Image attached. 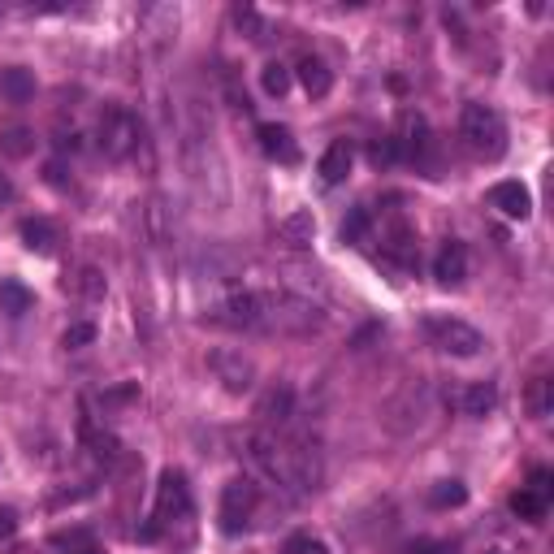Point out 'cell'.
<instances>
[{
	"mask_svg": "<svg viewBox=\"0 0 554 554\" xmlns=\"http://www.w3.org/2000/svg\"><path fill=\"white\" fill-rule=\"evenodd\" d=\"M208 321L239 334H312L325 325V308L286 286H234L208 308Z\"/></svg>",
	"mask_w": 554,
	"mask_h": 554,
	"instance_id": "6da1fadb",
	"label": "cell"
},
{
	"mask_svg": "<svg viewBox=\"0 0 554 554\" xmlns=\"http://www.w3.org/2000/svg\"><path fill=\"white\" fill-rule=\"evenodd\" d=\"M243 459L256 481L273 485L286 498H303L321 481V459L308 442H290L277 429H252L243 433Z\"/></svg>",
	"mask_w": 554,
	"mask_h": 554,
	"instance_id": "7a4b0ae2",
	"label": "cell"
},
{
	"mask_svg": "<svg viewBox=\"0 0 554 554\" xmlns=\"http://www.w3.org/2000/svg\"><path fill=\"white\" fill-rule=\"evenodd\" d=\"M96 148L109 156V161H130L143 148V122L126 104H104L100 122H96Z\"/></svg>",
	"mask_w": 554,
	"mask_h": 554,
	"instance_id": "3957f363",
	"label": "cell"
},
{
	"mask_svg": "<svg viewBox=\"0 0 554 554\" xmlns=\"http://www.w3.org/2000/svg\"><path fill=\"white\" fill-rule=\"evenodd\" d=\"M459 139L468 143L477 156L485 161H498V156L507 152V122L503 113L490 109V104H464V113H459Z\"/></svg>",
	"mask_w": 554,
	"mask_h": 554,
	"instance_id": "277c9868",
	"label": "cell"
},
{
	"mask_svg": "<svg viewBox=\"0 0 554 554\" xmlns=\"http://www.w3.org/2000/svg\"><path fill=\"white\" fill-rule=\"evenodd\" d=\"M256 503H260L256 477H234V481H226V490H221V507H217L221 533H230V537L247 533V524H252V516H256Z\"/></svg>",
	"mask_w": 554,
	"mask_h": 554,
	"instance_id": "5b68a950",
	"label": "cell"
},
{
	"mask_svg": "<svg viewBox=\"0 0 554 554\" xmlns=\"http://www.w3.org/2000/svg\"><path fill=\"white\" fill-rule=\"evenodd\" d=\"M182 516H191V490H187V477L169 468V472H161V481H156V511H152V524L143 529V542L161 537L165 524H174Z\"/></svg>",
	"mask_w": 554,
	"mask_h": 554,
	"instance_id": "8992f818",
	"label": "cell"
},
{
	"mask_svg": "<svg viewBox=\"0 0 554 554\" xmlns=\"http://www.w3.org/2000/svg\"><path fill=\"white\" fill-rule=\"evenodd\" d=\"M425 334H429L433 347L446 351V355H455V360H472V355H481V347H485L481 329L468 325V321H459V316H429Z\"/></svg>",
	"mask_w": 554,
	"mask_h": 554,
	"instance_id": "52a82bcc",
	"label": "cell"
},
{
	"mask_svg": "<svg viewBox=\"0 0 554 554\" xmlns=\"http://www.w3.org/2000/svg\"><path fill=\"white\" fill-rule=\"evenodd\" d=\"M550 498H554L550 468H533L529 472V485H520V490L511 494V511H516L520 520H529V524H542L546 511H550Z\"/></svg>",
	"mask_w": 554,
	"mask_h": 554,
	"instance_id": "ba28073f",
	"label": "cell"
},
{
	"mask_svg": "<svg viewBox=\"0 0 554 554\" xmlns=\"http://www.w3.org/2000/svg\"><path fill=\"white\" fill-rule=\"evenodd\" d=\"M208 368H213L217 381L230 394H247L256 386V360H252V355H243V351H230V347L208 351Z\"/></svg>",
	"mask_w": 554,
	"mask_h": 554,
	"instance_id": "9c48e42d",
	"label": "cell"
},
{
	"mask_svg": "<svg viewBox=\"0 0 554 554\" xmlns=\"http://www.w3.org/2000/svg\"><path fill=\"white\" fill-rule=\"evenodd\" d=\"M256 420H260V429L290 425V420H295V390H290V386H269L256 399Z\"/></svg>",
	"mask_w": 554,
	"mask_h": 554,
	"instance_id": "30bf717a",
	"label": "cell"
},
{
	"mask_svg": "<svg viewBox=\"0 0 554 554\" xmlns=\"http://www.w3.org/2000/svg\"><path fill=\"white\" fill-rule=\"evenodd\" d=\"M381 256H386L390 265H399V269H416V260H420L416 234L407 230L403 221H394L390 230H381Z\"/></svg>",
	"mask_w": 554,
	"mask_h": 554,
	"instance_id": "8fae6325",
	"label": "cell"
},
{
	"mask_svg": "<svg viewBox=\"0 0 554 554\" xmlns=\"http://www.w3.org/2000/svg\"><path fill=\"white\" fill-rule=\"evenodd\" d=\"M490 204H494L503 217H511V221H529V217H533V195H529V187H524V182H516V178L498 182V187L490 191Z\"/></svg>",
	"mask_w": 554,
	"mask_h": 554,
	"instance_id": "7c38bea8",
	"label": "cell"
},
{
	"mask_svg": "<svg viewBox=\"0 0 554 554\" xmlns=\"http://www.w3.org/2000/svg\"><path fill=\"white\" fill-rule=\"evenodd\" d=\"M78 438H83V446L91 455H100V459H117V451H122V442L113 438L109 429L100 425L96 416H91V407L83 403V412H78Z\"/></svg>",
	"mask_w": 554,
	"mask_h": 554,
	"instance_id": "4fadbf2b",
	"label": "cell"
},
{
	"mask_svg": "<svg viewBox=\"0 0 554 554\" xmlns=\"http://www.w3.org/2000/svg\"><path fill=\"white\" fill-rule=\"evenodd\" d=\"M433 277H438V286H464L468 277V247L464 243H446L438 256H433Z\"/></svg>",
	"mask_w": 554,
	"mask_h": 554,
	"instance_id": "5bb4252c",
	"label": "cell"
},
{
	"mask_svg": "<svg viewBox=\"0 0 554 554\" xmlns=\"http://www.w3.org/2000/svg\"><path fill=\"white\" fill-rule=\"evenodd\" d=\"M256 139H260V148H265V156H273V161H282V165H295V161H299V143L290 139L286 126L260 122V126H256Z\"/></svg>",
	"mask_w": 554,
	"mask_h": 554,
	"instance_id": "9a60e30c",
	"label": "cell"
},
{
	"mask_svg": "<svg viewBox=\"0 0 554 554\" xmlns=\"http://www.w3.org/2000/svg\"><path fill=\"white\" fill-rule=\"evenodd\" d=\"M351 165H355V148H351L347 139H334V143L325 148V156H321V165H316V169H321V182H325V187H338V182L351 174Z\"/></svg>",
	"mask_w": 554,
	"mask_h": 554,
	"instance_id": "2e32d148",
	"label": "cell"
},
{
	"mask_svg": "<svg viewBox=\"0 0 554 554\" xmlns=\"http://www.w3.org/2000/svg\"><path fill=\"white\" fill-rule=\"evenodd\" d=\"M399 161H420L429 148V122L420 113H403V139H394Z\"/></svg>",
	"mask_w": 554,
	"mask_h": 554,
	"instance_id": "e0dca14e",
	"label": "cell"
},
{
	"mask_svg": "<svg viewBox=\"0 0 554 554\" xmlns=\"http://www.w3.org/2000/svg\"><path fill=\"white\" fill-rule=\"evenodd\" d=\"M295 74H299V83H303V91H308L312 100H325L329 87H334V74H329V65L321 57H299Z\"/></svg>",
	"mask_w": 554,
	"mask_h": 554,
	"instance_id": "ac0fdd59",
	"label": "cell"
},
{
	"mask_svg": "<svg viewBox=\"0 0 554 554\" xmlns=\"http://www.w3.org/2000/svg\"><path fill=\"white\" fill-rule=\"evenodd\" d=\"M494 403H498V390H494V381H472V386L459 390V412L472 416V420H481V416H490L494 412Z\"/></svg>",
	"mask_w": 554,
	"mask_h": 554,
	"instance_id": "d6986e66",
	"label": "cell"
},
{
	"mask_svg": "<svg viewBox=\"0 0 554 554\" xmlns=\"http://www.w3.org/2000/svg\"><path fill=\"white\" fill-rule=\"evenodd\" d=\"M316 239V217L312 213H290L286 221H277V243L282 247H312Z\"/></svg>",
	"mask_w": 554,
	"mask_h": 554,
	"instance_id": "ffe728a7",
	"label": "cell"
},
{
	"mask_svg": "<svg viewBox=\"0 0 554 554\" xmlns=\"http://www.w3.org/2000/svg\"><path fill=\"white\" fill-rule=\"evenodd\" d=\"M18 234H22V243L31 247V252H39V256L52 252V247L61 243V234H57V226H52L48 217H26L18 226Z\"/></svg>",
	"mask_w": 554,
	"mask_h": 554,
	"instance_id": "44dd1931",
	"label": "cell"
},
{
	"mask_svg": "<svg viewBox=\"0 0 554 554\" xmlns=\"http://www.w3.org/2000/svg\"><path fill=\"white\" fill-rule=\"evenodd\" d=\"M0 96H5L9 104L35 100V74L22 70V65H9V70H0Z\"/></svg>",
	"mask_w": 554,
	"mask_h": 554,
	"instance_id": "7402d4cb",
	"label": "cell"
},
{
	"mask_svg": "<svg viewBox=\"0 0 554 554\" xmlns=\"http://www.w3.org/2000/svg\"><path fill=\"white\" fill-rule=\"evenodd\" d=\"M524 407H529L533 420H546L554 412V381L550 377H533L529 386H524Z\"/></svg>",
	"mask_w": 554,
	"mask_h": 554,
	"instance_id": "603a6c76",
	"label": "cell"
},
{
	"mask_svg": "<svg viewBox=\"0 0 554 554\" xmlns=\"http://www.w3.org/2000/svg\"><path fill=\"white\" fill-rule=\"evenodd\" d=\"M31 308H35V290H26L22 282L5 277V282H0V312L22 316V312H31Z\"/></svg>",
	"mask_w": 554,
	"mask_h": 554,
	"instance_id": "cb8c5ba5",
	"label": "cell"
},
{
	"mask_svg": "<svg viewBox=\"0 0 554 554\" xmlns=\"http://www.w3.org/2000/svg\"><path fill=\"white\" fill-rule=\"evenodd\" d=\"M0 152H5L9 161H22V156L35 152V135L26 126H9L5 135H0Z\"/></svg>",
	"mask_w": 554,
	"mask_h": 554,
	"instance_id": "d4e9b609",
	"label": "cell"
},
{
	"mask_svg": "<svg viewBox=\"0 0 554 554\" xmlns=\"http://www.w3.org/2000/svg\"><path fill=\"white\" fill-rule=\"evenodd\" d=\"M429 503L433 507H464L468 503V485L464 481H438V485H433V494H429Z\"/></svg>",
	"mask_w": 554,
	"mask_h": 554,
	"instance_id": "484cf974",
	"label": "cell"
},
{
	"mask_svg": "<svg viewBox=\"0 0 554 554\" xmlns=\"http://www.w3.org/2000/svg\"><path fill=\"white\" fill-rule=\"evenodd\" d=\"M70 290H74L78 299H104L109 282H104V273H100V269H83V273H78L74 282H70Z\"/></svg>",
	"mask_w": 554,
	"mask_h": 554,
	"instance_id": "4316f807",
	"label": "cell"
},
{
	"mask_svg": "<svg viewBox=\"0 0 554 554\" xmlns=\"http://www.w3.org/2000/svg\"><path fill=\"white\" fill-rule=\"evenodd\" d=\"M234 26H239L247 39H269V22L260 18L252 5H239V9H234Z\"/></svg>",
	"mask_w": 554,
	"mask_h": 554,
	"instance_id": "83f0119b",
	"label": "cell"
},
{
	"mask_svg": "<svg viewBox=\"0 0 554 554\" xmlns=\"http://www.w3.org/2000/svg\"><path fill=\"white\" fill-rule=\"evenodd\" d=\"M260 83H265V91H269V96H277V100H282L286 91H290V70H286L282 61H269L265 70H260Z\"/></svg>",
	"mask_w": 554,
	"mask_h": 554,
	"instance_id": "f1b7e54d",
	"label": "cell"
},
{
	"mask_svg": "<svg viewBox=\"0 0 554 554\" xmlns=\"http://www.w3.org/2000/svg\"><path fill=\"white\" fill-rule=\"evenodd\" d=\"M143 217H148V234L152 243H169V221H165V204L152 200L148 208H143Z\"/></svg>",
	"mask_w": 554,
	"mask_h": 554,
	"instance_id": "f546056e",
	"label": "cell"
},
{
	"mask_svg": "<svg viewBox=\"0 0 554 554\" xmlns=\"http://www.w3.org/2000/svg\"><path fill=\"white\" fill-rule=\"evenodd\" d=\"M368 226H373V213H368V208H355V213L342 221V239H347V243H360L364 234H368Z\"/></svg>",
	"mask_w": 554,
	"mask_h": 554,
	"instance_id": "4dcf8cb0",
	"label": "cell"
},
{
	"mask_svg": "<svg viewBox=\"0 0 554 554\" xmlns=\"http://www.w3.org/2000/svg\"><path fill=\"white\" fill-rule=\"evenodd\" d=\"M282 554H329V546L321 542V537H312V533H295V537H286Z\"/></svg>",
	"mask_w": 554,
	"mask_h": 554,
	"instance_id": "1f68e13d",
	"label": "cell"
},
{
	"mask_svg": "<svg viewBox=\"0 0 554 554\" xmlns=\"http://www.w3.org/2000/svg\"><path fill=\"white\" fill-rule=\"evenodd\" d=\"M91 342H96V325H91V321H74L70 329H65L61 347H70V351H78V347H91Z\"/></svg>",
	"mask_w": 554,
	"mask_h": 554,
	"instance_id": "d6a6232c",
	"label": "cell"
},
{
	"mask_svg": "<svg viewBox=\"0 0 554 554\" xmlns=\"http://www.w3.org/2000/svg\"><path fill=\"white\" fill-rule=\"evenodd\" d=\"M368 161H373L377 169H381V165H394V161H399V148H394V139H377L373 148H368Z\"/></svg>",
	"mask_w": 554,
	"mask_h": 554,
	"instance_id": "836d02e7",
	"label": "cell"
},
{
	"mask_svg": "<svg viewBox=\"0 0 554 554\" xmlns=\"http://www.w3.org/2000/svg\"><path fill=\"white\" fill-rule=\"evenodd\" d=\"M18 511H13V507H0V542H9V537L13 533H18Z\"/></svg>",
	"mask_w": 554,
	"mask_h": 554,
	"instance_id": "e575fe53",
	"label": "cell"
},
{
	"mask_svg": "<svg viewBox=\"0 0 554 554\" xmlns=\"http://www.w3.org/2000/svg\"><path fill=\"white\" fill-rule=\"evenodd\" d=\"M44 178L52 182V187H70V178H65V165H61V161H52V165L44 169Z\"/></svg>",
	"mask_w": 554,
	"mask_h": 554,
	"instance_id": "d590c367",
	"label": "cell"
},
{
	"mask_svg": "<svg viewBox=\"0 0 554 554\" xmlns=\"http://www.w3.org/2000/svg\"><path fill=\"white\" fill-rule=\"evenodd\" d=\"M9 200H13V182L0 174V204H9Z\"/></svg>",
	"mask_w": 554,
	"mask_h": 554,
	"instance_id": "8d00e7d4",
	"label": "cell"
},
{
	"mask_svg": "<svg viewBox=\"0 0 554 554\" xmlns=\"http://www.w3.org/2000/svg\"><path fill=\"white\" fill-rule=\"evenodd\" d=\"M70 554H104L100 546H83V550H70Z\"/></svg>",
	"mask_w": 554,
	"mask_h": 554,
	"instance_id": "74e56055",
	"label": "cell"
}]
</instances>
